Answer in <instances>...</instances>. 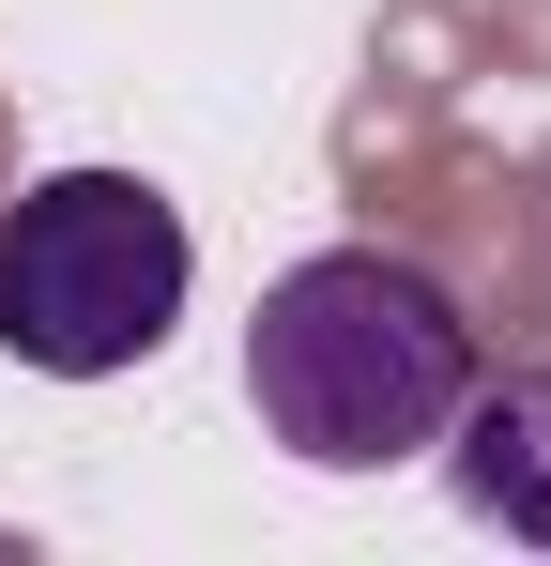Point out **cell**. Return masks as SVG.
<instances>
[{"instance_id": "6da1fadb", "label": "cell", "mask_w": 551, "mask_h": 566, "mask_svg": "<svg viewBox=\"0 0 551 566\" xmlns=\"http://www.w3.org/2000/svg\"><path fill=\"white\" fill-rule=\"evenodd\" d=\"M246 398L306 474H398L445 444L475 398V322L445 276H414L398 245H322L261 291L246 322Z\"/></svg>"}, {"instance_id": "7a4b0ae2", "label": "cell", "mask_w": 551, "mask_h": 566, "mask_svg": "<svg viewBox=\"0 0 551 566\" xmlns=\"http://www.w3.org/2000/svg\"><path fill=\"white\" fill-rule=\"evenodd\" d=\"M184 276H199V245L138 169H46L0 214V353L46 382L154 368L184 322Z\"/></svg>"}, {"instance_id": "3957f363", "label": "cell", "mask_w": 551, "mask_h": 566, "mask_svg": "<svg viewBox=\"0 0 551 566\" xmlns=\"http://www.w3.org/2000/svg\"><path fill=\"white\" fill-rule=\"evenodd\" d=\"M445 444H459V505L551 552V382H475L445 413Z\"/></svg>"}]
</instances>
